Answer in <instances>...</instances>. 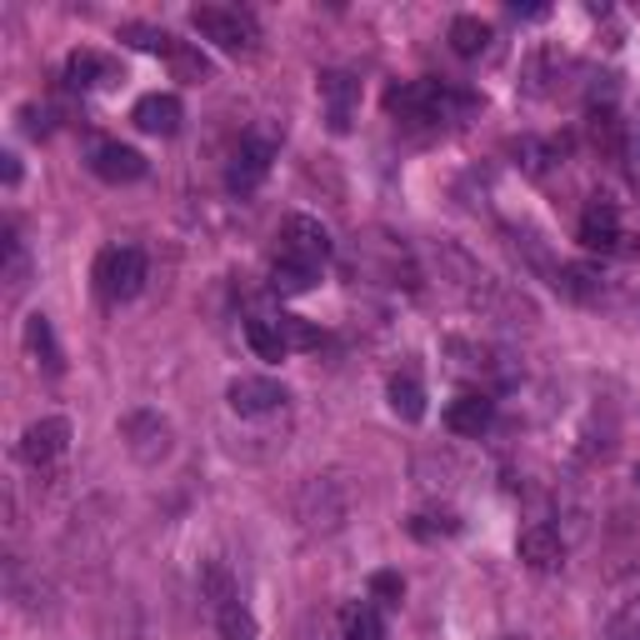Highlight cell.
Wrapping results in <instances>:
<instances>
[{"label":"cell","mask_w":640,"mask_h":640,"mask_svg":"<svg viewBox=\"0 0 640 640\" xmlns=\"http://www.w3.org/2000/svg\"><path fill=\"white\" fill-rule=\"evenodd\" d=\"M190 26H196L210 46L226 50V56H250L256 40H260L256 16L240 10V6H196V10H190Z\"/></svg>","instance_id":"1"},{"label":"cell","mask_w":640,"mask_h":640,"mask_svg":"<svg viewBox=\"0 0 640 640\" xmlns=\"http://www.w3.org/2000/svg\"><path fill=\"white\" fill-rule=\"evenodd\" d=\"M146 286V250L140 246H106L96 256V290L106 300H136Z\"/></svg>","instance_id":"2"},{"label":"cell","mask_w":640,"mask_h":640,"mask_svg":"<svg viewBox=\"0 0 640 640\" xmlns=\"http://www.w3.org/2000/svg\"><path fill=\"white\" fill-rule=\"evenodd\" d=\"M120 440L140 466H156L170 456V420H160L156 410H130V416H120Z\"/></svg>","instance_id":"3"},{"label":"cell","mask_w":640,"mask_h":640,"mask_svg":"<svg viewBox=\"0 0 640 640\" xmlns=\"http://www.w3.org/2000/svg\"><path fill=\"white\" fill-rule=\"evenodd\" d=\"M280 256H296L306 266H326L336 256V246H330V230L316 216H286V226H280Z\"/></svg>","instance_id":"4"},{"label":"cell","mask_w":640,"mask_h":640,"mask_svg":"<svg viewBox=\"0 0 640 640\" xmlns=\"http://www.w3.org/2000/svg\"><path fill=\"white\" fill-rule=\"evenodd\" d=\"M66 446H70V420L46 416V420H36V426H26V436H20V460L40 470V466L66 456Z\"/></svg>","instance_id":"5"},{"label":"cell","mask_w":640,"mask_h":640,"mask_svg":"<svg viewBox=\"0 0 640 640\" xmlns=\"http://www.w3.org/2000/svg\"><path fill=\"white\" fill-rule=\"evenodd\" d=\"M270 160H276V140H270V136H246V140H240V150H236V160H230L226 186L236 190V196L256 190L260 180H266Z\"/></svg>","instance_id":"6"},{"label":"cell","mask_w":640,"mask_h":640,"mask_svg":"<svg viewBox=\"0 0 640 640\" xmlns=\"http://www.w3.org/2000/svg\"><path fill=\"white\" fill-rule=\"evenodd\" d=\"M226 400H230L236 416H266V410L286 406V386L270 380V376H236L230 390H226Z\"/></svg>","instance_id":"7"},{"label":"cell","mask_w":640,"mask_h":640,"mask_svg":"<svg viewBox=\"0 0 640 640\" xmlns=\"http://www.w3.org/2000/svg\"><path fill=\"white\" fill-rule=\"evenodd\" d=\"M516 556L526 570H540V576H550V570L566 566V540H560V530L550 526H526L516 540Z\"/></svg>","instance_id":"8"},{"label":"cell","mask_w":640,"mask_h":640,"mask_svg":"<svg viewBox=\"0 0 640 640\" xmlns=\"http://www.w3.org/2000/svg\"><path fill=\"white\" fill-rule=\"evenodd\" d=\"M316 90H320V100H326L330 130H336V136H346V130H350V110H356V100H360V80L346 76V70H320Z\"/></svg>","instance_id":"9"},{"label":"cell","mask_w":640,"mask_h":640,"mask_svg":"<svg viewBox=\"0 0 640 640\" xmlns=\"http://www.w3.org/2000/svg\"><path fill=\"white\" fill-rule=\"evenodd\" d=\"M90 170H96L100 180H110V186H130V180L146 176V156H140L136 146H120V140H100V146L90 150Z\"/></svg>","instance_id":"10"},{"label":"cell","mask_w":640,"mask_h":640,"mask_svg":"<svg viewBox=\"0 0 640 640\" xmlns=\"http://www.w3.org/2000/svg\"><path fill=\"white\" fill-rule=\"evenodd\" d=\"M620 210H616V200H606V196H596L586 206V216H580V246L586 250H600V256H610V250L620 246Z\"/></svg>","instance_id":"11"},{"label":"cell","mask_w":640,"mask_h":640,"mask_svg":"<svg viewBox=\"0 0 640 640\" xmlns=\"http://www.w3.org/2000/svg\"><path fill=\"white\" fill-rule=\"evenodd\" d=\"M130 120H136L146 136H176L180 120H186V106H180L170 90H150V96L136 100V110H130Z\"/></svg>","instance_id":"12"},{"label":"cell","mask_w":640,"mask_h":640,"mask_svg":"<svg viewBox=\"0 0 640 640\" xmlns=\"http://www.w3.org/2000/svg\"><path fill=\"white\" fill-rule=\"evenodd\" d=\"M490 420H496V400H490L486 390H466V396H456L446 406V426L456 430V436H466V440L486 436Z\"/></svg>","instance_id":"13"},{"label":"cell","mask_w":640,"mask_h":640,"mask_svg":"<svg viewBox=\"0 0 640 640\" xmlns=\"http://www.w3.org/2000/svg\"><path fill=\"white\" fill-rule=\"evenodd\" d=\"M26 350L36 356V366L46 370V376H60V370H66V356H60V346H56V330H50V320L40 316V310L26 320Z\"/></svg>","instance_id":"14"},{"label":"cell","mask_w":640,"mask_h":640,"mask_svg":"<svg viewBox=\"0 0 640 640\" xmlns=\"http://www.w3.org/2000/svg\"><path fill=\"white\" fill-rule=\"evenodd\" d=\"M320 266H306V260L296 256H276V266H270V290L276 296H306L310 286H316Z\"/></svg>","instance_id":"15"},{"label":"cell","mask_w":640,"mask_h":640,"mask_svg":"<svg viewBox=\"0 0 640 640\" xmlns=\"http://www.w3.org/2000/svg\"><path fill=\"white\" fill-rule=\"evenodd\" d=\"M106 80H116V70H110V60L96 56V50H76V56L66 60V86L70 90H96V86H106Z\"/></svg>","instance_id":"16"},{"label":"cell","mask_w":640,"mask_h":640,"mask_svg":"<svg viewBox=\"0 0 640 640\" xmlns=\"http://www.w3.org/2000/svg\"><path fill=\"white\" fill-rule=\"evenodd\" d=\"M406 530L416 540H450V536H460V516L450 506H426L406 520Z\"/></svg>","instance_id":"17"},{"label":"cell","mask_w":640,"mask_h":640,"mask_svg":"<svg viewBox=\"0 0 640 640\" xmlns=\"http://www.w3.org/2000/svg\"><path fill=\"white\" fill-rule=\"evenodd\" d=\"M386 400H390V410H396L400 420H410V426L426 416V386H420L416 376H390Z\"/></svg>","instance_id":"18"},{"label":"cell","mask_w":640,"mask_h":640,"mask_svg":"<svg viewBox=\"0 0 640 640\" xmlns=\"http://www.w3.org/2000/svg\"><path fill=\"white\" fill-rule=\"evenodd\" d=\"M450 50L466 56V60L486 56V50H490V26L480 16H456V20H450Z\"/></svg>","instance_id":"19"},{"label":"cell","mask_w":640,"mask_h":640,"mask_svg":"<svg viewBox=\"0 0 640 640\" xmlns=\"http://www.w3.org/2000/svg\"><path fill=\"white\" fill-rule=\"evenodd\" d=\"M246 340H250V350H256L260 360H286L290 356V340H286V330H280V320H266V316L246 320Z\"/></svg>","instance_id":"20"},{"label":"cell","mask_w":640,"mask_h":640,"mask_svg":"<svg viewBox=\"0 0 640 640\" xmlns=\"http://www.w3.org/2000/svg\"><path fill=\"white\" fill-rule=\"evenodd\" d=\"M166 66H170V76L186 80V86H206L210 80V60L200 56V46H190V40H176V46H170Z\"/></svg>","instance_id":"21"},{"label":"cell","mask_w":640,"mask_h":640,"mask_svg":"<svg viewBox=\"0 0 640 640\" xmlns=\"http://www.w3.org/2000/svg\"><path fill=\"white\" fill-rule=\"evenodd\" d=\"M340 636L346 640H386V620H380L376 606H346L340 610Z\"/></svg>","instance_id":"22"},{"label":"cell","mask_w":640,"mask_h":640,"mask_svg":"<svg viewBox=\"0 0 640 640\" xmlns=\"http://www.w3.org/2000/svg\"><path fill=\"white\" fill-rule=\"evenodd\" d=\"M550 286H556L560 296H570V300H596L600 296V276L590 266H560Z\"/></svg>","instance_id":"23"},{"label":"cell","mask_w":640,"mask_h":640,"mask_svg":"<svg viewBox=\"0 0 640 640\" xmlns=\"http://www.w3.org/2000/svg\"><path fill=\"white\" fill-rule=\"evenodd\" d=\"M216 626H220V640H256V616H250L240 600L216 610Z\"/></svg>","instance_id":"24"},{"label":"cell","mask_w":640,"mask_h":640,"mask_svg":"<svg viewBox=\"0 0 640 640\" xmlns=\"http://www.w3.org/2000/svg\"><path fill=\"white\" fill-rule=\"evenodd\" d=\"M590 136H596V146H600V150L620 156V140H626V130H620L616 110H610V106H596V110H590Z\"/></svg>","instance_id":"25"},{"label":"cell","mask_w":640,"mask_h":640,"mask_svg":"<svg viewBox=\"0 0 640 640\" xmlns=\"http://www.w3.org/2000/svg\"><path fill=\"white\" fill-rule=\"evenodd\" d=\"M120 40L136 50H150V56H170V46H176V36L156 26H120Z\"/></svg>","instance_id":"26"},{"label":"cell","mask_w":640,"mask_h":640,"mask_svg":"<svg viewBox=\"0 0 640 640\" xmlns=\"http://www.w3.org/2000/svg\"><path fill=\"white\" fill-rule=\"evenodd\" d=\"M200 590H206L210 606H230L236 600V586H230V570L220 566V560H206V570H200Z\"/></svg>","instance_id":"27"},{"label":"cell","mask_w":640,"mask_h":640,"mask_svg":"<svg viewBox=\"0 0 640 640\" xmlns=\"http://www.w3.org/2000/svg\"><path fill=\"white\" fill-rule=\"evenodd\" d=\"M280 330H286L290 350H320L326 346V330H320L316 320H306V316H280Z\"/></svg>","instance_id":"28"},{"label":"cell","mask_w":640,"mask_h":640,"mask_svg":"<svg viewBox=\"0 0 640 640\" xmlns=\"http://www.w3.org/2000/svg\"><path fill=\"white\" fill-rule=\"evenodd\" d=\"M370 600H376V606H400V600H406L400 570H376V576H370Z\"/></svg>","instance_id":"29"},{"label":"cell","mask_w":640,"mask_h":640,"mask_svg":"<svg viewBox=\"0 0 640 640\" xmlns=\"http://www.w3.org/2000/svg\"><path fill=\"white\" fill-rule=\"evenodd\" d=\"M620 166H626V180L640 190V126H626V140H620Z\"/></svg>","instance_id":"30"},{"label":"cell","mask_w":640,"mask_h":640,"mask_svg":"<svg viewBox=\"0 0 640 640\" xmlns=\"http://www.w3.org/2000/svg\"><path fill=\"white\" fill-rule=\"evenodd\" d=\"M46 120H50V116H46V110L26 106V130H30V136H46V130H50V126H46Z\"/></svg>","instance_id":"31"},{"label":"cell","mask_w":640,"mask_h":640,"mask_svg":"<svg viewBox=\"0 0 640 640\" xmlns=\"http://www.w3.org/2000/svg\"><path fill=\"white\" fill-rule=\"evenodd\" d=\"M6 166H0V176H6V186H20V160L16 156H0Z\"/></svg>","instance_id":"32"},{"label":"cell","mask_w":640,"mask_h":640,"mask_svg":"<svg viewBox=\"0 0 640 640\" xmlns=\"http://www.w3.org/2000/svg\"><path fill=\"white\" fill-rule=\"evenodd\" d=\"M510 10H516V16H526V20H540V16H546V6H510Z\"/></svg>","instance_id":"33"},{"label":"cell","mask_w":640,"mask_h":640,"mask_svg":"<svg viewBox=\"0 0 640 640\" xmlns=\"http://www.w3.org/2000/svg\"><path fill=\"white\" fill-rule=\"evenodd\" d=\"M636 486H640V466H636Z\"/></svg>","instance_id":"34"},{"label":"cell","mask_w":640,"mask_h":640,"mask_svg":"<svg viewBox=\"0 0 640 640\" xmlns=\"http://www.w3.org/2000/svg\"><path fill=\"white\" fill-rule=\"evenodd\" d=\"M506 640H516V636H506Z\"/></svg>","instance_id":"35"}]
</instances>
